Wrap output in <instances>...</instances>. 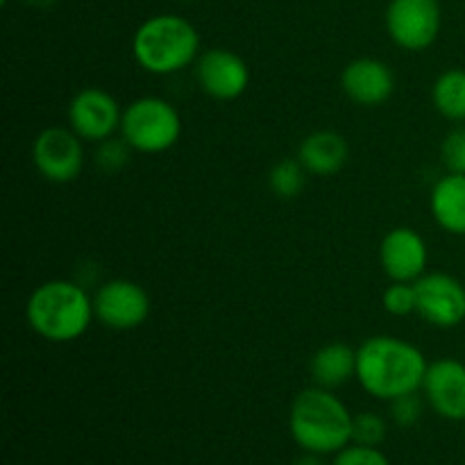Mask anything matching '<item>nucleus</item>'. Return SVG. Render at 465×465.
I'll return each mask as SVG.
<instances>
[{
	"label": "nucleus",
	"mask_w": 465,
	"mask_h": 465,
	"mask_svg": "<svg viewBox=\"0 0 465 465\" xmlns=\"http://www.w3.org/2000/svg\"><path fill=\"white\" fill-rule=\"evenodd\" d=\"M130 153H132L130 143H127L123 136L121 139L109 136V139L100 141L98 143V150H95V166H98L103 173H116L127 166V162H130Z\"/></svg>",
	"instance_id": "21"
},
{
	"label": "nucleus",
	"mask_w": 465,
	"mask_h": 465,
	"mask_svg": "<svg viewBox=\"0 0 465 465\" xmlns=\"http://www.w3.org/2000/svg\"><path fill=\"white\" fill-rule=\"evenodd\" d=\"M195 77L200 89L213 100H236L250 86V68L236 53L227 48H212L195 62Z\"/></svg>",
	"instance_id": "11"
},
{
	"label": "nucleus",
	"mask_w": 465,
	"mask_h": 465,
	"mask_svg": "<svg viewBox=\"0 0 465 465\" xmlns=\"http://www.w3.org/2000/svg\"><path fill=\"white\" fill-rule=\"evenodd\" d=\"M25 5H30V7H36V9H45V7H53L57 0H23Z\"/></svg>",
	"instance_id": "27"
},
{
	"label": "nucleus",
	"mask_w": 465,
	"mask_h": 465,
	"mask_svg": "<svg viewBox=\"0 0 465 465\" xmlns=\"http://www.w3.org/2000/svg\"><path fill=\"white\" fill-rule=\"evenodd\" d=\"M123 109L112 94L98 86H89L75 94L68 104V127L82 141H100L121 130Z\"/></svg>",
	"instance_id": "10"
},
{
	"label": "nucleus",
	"mask_w": 465,
	"mask_h": 465,
	"mask_svg": "<svg viewBox=\"0 0 465 465\" xmlns=\"http://www.w3.org/2000/svg\"><path fill=\"white\" fill-rule=\"evenodd\" d=\"M136 64L153 75H171L200 57V35L186 18L159 14L141 23L132 39Z\"/></svg>",
	"instance_id": "4"
},
{
	"label": "nucleus",
	"mask_w": 465,
	"mask_h": 465,
	"mask_svg": "<svg viewBox=\"0 0 465 465\" xmlns=\"http://www.w3.org/2000/svg\"><path fill=\"white\" fill-rule=\"evenodd\" d=\"M322 454H313V452H307L304 457H300L298 461H295V465H325L322 463Z\"/></svg>",
	"instance_id": "26"
},
{
	"label": "nucleus",
	"mask_w": 465,
	"mask_h": 465,
	"mask_svg": "<svg viewBox=\"0 0 465 465\" xmlns=\"http://www.w3.org/2000/svg\"><path fill=\"white\" fill-rule=\"evenodd\" d=\"M313 381L322 389H339L357 377V350L345 343H327L309 363Z\"/></svg>",
	"instance_id": "17"
},
{
	"label": "nucleus",
	"mask_w": 465,
	"mask_h": 465,
	"mask_svg": "<svg viewBox=\"0 0 465 465\" xmlns=\"http://www.w3.org/2000/svg\"><path fill=\"white\" fill-rule=\"evenodd\" d=\"M422 391L430 407L452 422L465 420V366L457 359H439L427 368Z\"/></svg>",
	"instance_id": "13"
},
{
	"label": "nucleus",
	"mask_w": 465,
	"mask_h": 465,
	"mask_svg": "<svg viewBox=\"0 0 465 465\" xmlns=\"http://www.w3.org/2000/svg\"><path fill=\"white\" fill-rule=\"evenodd\" d=\"M386 30L400 48L411 53L427 50L440 32L439 0H391Z\"/></svg>",
	"instance_id": "6"
},
{
	"label": "nucleus",
	"mask_w": 465,
	"mask_h": 465,
	"mask_svg": "<svg viewBox=\"0 0 465 465\" xmlns=\"http://www.w3.org/2000/svg\"><path fill=\"white\" fill-rule=\"evenodd\" d=\"M386 439V422L380 413L363 411L352 416V443L377 448Z\"/></svg>",
	"instance_id": "22"
},
{
	"label": "nucleus",
	"mask_w": 465,
	"mask_h": 465,
	"mask_svg": "<svg viewBox=\"0 0 465 465\" xmlns=\"http://www.w3.org/2000/svg\"><path fill=\"white\" fill-rule=\"evenodd\" d=\"M381 304H384V309L391 316H409V313H416V284H411V282H393L384 291V295H381Z\"/></svg>",
	"instance_id": "20"
},
{
	"label": "nucleus",
	"mask_w": 465,
	"mask_h": 465,
	"mask_svg": "<svg viewBox=\"0 0 465 465\" xmlns=\"http://www.w3.org/2000/svg\"><path fill=\"white\" fill-rule=\"evenodd\" d=\"M422 416V400L418 393L402 395V398L391 400V418L400 427H413Z\"/></svg>",
	"instance_id": "25"
},
{
	"label": "nucleus",
	"mask_w": 465,
	"mask_h": 465,
	"mask_svg": "<svg viewBox=\"0 0 465 465\" xmlns=\"http://www.w3.org/2000/svg\"><path fill=\"white\" fill-rule=\"evenodd\" d=\"M416 284L418 316L440 330H452L465 321V286L448 272H425Z\"/></svg>",
	"instance_id": "9"
},
{
	"label": "nucleus",
	"mask_w": 465,
	"mask_h": 465,
	"mask_svg": "<svg viewBox=\"0 0 465 465\" xmlns=\"http://www.w3.org/2000/svg\"><path fill=\"white\" fill-rule=\"evenodd\" d=\"M440 154H443V163L448 166L450 173L465 175V125L454 127V130L445 136Z\"/></svg>",
	"instance_id": "23"
},
{
	"label": "nucleus",
	"mask_w": 465,
	"mask_h": 465,
	"mask_svg": "<svg viewBox=\"0 0 465 465\" xmlns=\"http://www.w3.org/2000/svg\"><path fill=\"white\" fill-rule=\"evenodd\" d=\"M291 436L304 452L336 454L352 443V413L330 389L313 386L295 395Z\"/></svg>",
	"instance_id": "3"
},
{
	"label": "nucleus",
	"mask_w": 465,
	"mask_h": 465,
	"mask_svg": "<svg viewBox=\"0 0 465 465\" xmlns=\"http://www.w3.org/2000/svg\"><path fill=\"white\" fill-rule=\"evenodd\" d=\"M331 465H391L389 459L371 445H348L341 452H336V459Z\"/></svg>",
	"instance_id": "24"
},
{
	"label": "nucleus",
	"mask_w": 465,
	"mask_h": 465,
	"mask_svg": "<svg viewBox=\"0 0 465 465\" xmlns=\"http://www.w3.org/2000/svg\"><path fill=\"white\" fill-rule=\"evenodd\" d=\"M32 162L44 180L68 184L84 166L82 139L71 127H45L32 143Z\"/></svg>",
	"instance_id": "7"
},
{
	"label": "nucleus",
	"mask_w": 465,
	"mask_h": 465,
	"mask_svg": "<svg viewBox=\"0 0 465 465\" xmlns=\"http://www.w3.org/2000/svg\"><path fill=\"white\" fill-rule=\"evenodd\" d=\"M27 325L50 343L77 341L91 325L94 298L84 286L71 280H50L36 286L27 298Z\"/></svg>",
	"instance_id": "2"
},
{
	"label": "nucleus",
	"mask_w": 465,
	"mask_h": 465,
	"mask_svg": "<svg viewBox=\"0 0 465 465\" xmlns=\"http://www.w3.org/2000/svg\"><path fill=\"white\" fill-rule=\"evenodd\" d=\"M94 313L109 330H136L150 316V295L132 280L104 282L94 295Z\"/></svg>",
	"instance_id": "8"
},
{
	"label": "nucleus",
	"mask_w": 465,
	"mask_h": 465,
	"mask_svg": "<svg viewBox=\"0 0 465 465\" xmlns=\"http://www.w3.org/2000/svg\"><path fill=\"white\" fill-rule=\"evenodd\" d=\"M425 354L398 336H372L357 350V380L377 400L418 393L427 375Z\"/></svg>",
	"instance_id": "1"
},
{
	"label": "nucleus",
	"mask_w": 465,
	"mask_h": 465,
	"mask_svg": "<svg viewBox=\"0 0 465 465\" xmlns=\"http://www.w3.org/2000/svg\"><path fill=\"white\" fill-rule=\"evenodd\" d=\"M431 103L439 109L440 116L448 121H465V71L463 68H450L440 73L439 80L431 86Z\"/></svg>",
	"instance_id": "18"
},
{
	"label": "nucleus",
	"mask_w": 465,
	"mask_h": 465,
	"mask_svg": "<svg viewBox=\"0 0 465 465\" xmlns=\"http://www.w3.org/2000/svg\"><path fill=\"white\" fill-rule=\"evenodd\" d=\"M380 262L393 282H418L427 272V243L411 227H395L381 239Z\"/></svg>",
	"instance_id": "12"
},
{
	"label": "nucleus",
	"mask_w": 465,
	"mask_h": 465,
	"mask_svg": "<svg viewBox=\"0 0 465 465\" xmlns=\"http://www.w3.org/2000/svg\"><path fill=\"white\" fill-rule=\"evenodd\" d=\"M348 141L334 130H318L304 136L298 148V159L309 175H336L348 162Z\"/></svg>",
	"instance_id": "15"
},
{
	"label": "nucleus",
	"mask_w": 465,
	"mask_h": 465,
	"mask_svg": "<svg viewBox=\"0 0 465 465\" xmlns=\"http://www.w3.org/2000/svg\"><path fill=\"white\" fill-rule=\"evenodd\" d=\"M309 171L300 163V159H282L268 173V186L282 200H293L307 186Z\"/></svg>",
	"instance_id": "19"
},
{
	"label": "nucleus",
	"mask_w": 465,
	"mask_h": 465,
	"mask_svg": "<svg viewBox=\"0 0 465 465\" xmlns=\"http://www.w3.org/2000/svg\"><path fill=\"white\" fill-rule=\"evenodd\" d=\"M431 216L450 234H465V175L448 173L431 189Z\"/></svg>",
	"instance_id": "16"
},
{
	"label": "nucleus",
	"mask_w": 465,
	"mask_h": 465,
	"mask_svg": "<svg viewBox=\"0 0 465 465\" xmlns=\"http://www.w3.org/2000/svg\"><path fill=\"white\" fill-rule=\"evenodd\" d=\"M341 86L352 103L361 107H380L393 95L395 75L381 59L359 57L343 68Z\"/></svg>",
	"instance_id": "14"
},
{
	"label": "nucleus",
	"mask_w": 465,
	"mask_h": 465,
	"mask_svg": "<svg viewBox=\"0 0 465 465\" xmlns=\"http://www.w3.org/2000/svg\"><path fill=\"white\" fill-rule=\"evenodd\" d=\"M121 136L136 153H166L180 141L182 116L168 100L157 95L136 98L123 109Z\"/></svg>",
	"instance_id": "5"
}]
</instances>
